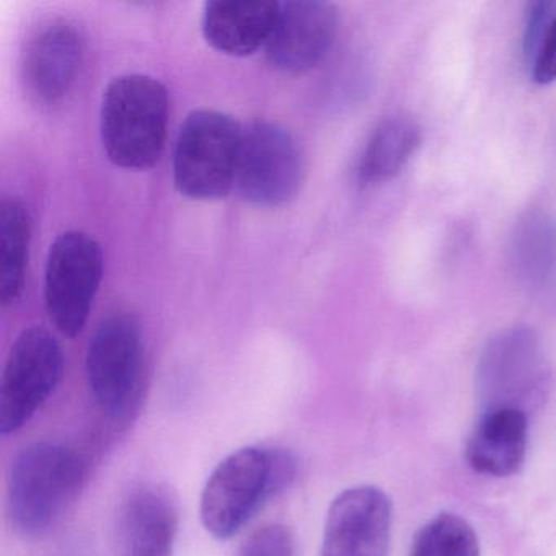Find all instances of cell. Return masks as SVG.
<instances>
[{"label":"cell","mask_w":556,"mask_h":556,"mask_svg":"<svg viewBox=\"0 0 556 556\" xmlns=\"http://www.w3.org/2000/svg\"><path fill=\"white\" fill-rule=\"evenodd\" d=\"M552 366L535 331L513 327L494 334L477 366L481 409L536 412L552 390Z\"/></svg>","instance_id":"obj_5"},{"label":"cell","mask_w":556,"mask_h":556,"mask_svg":"<svg viewBox=\"0 0 556 556\" xmlns=\"http://www.w3.org/2000/svg\"><path fill=\"white\" fill-rule=\"evenodd\" d=\"M392 522V501L380 488H348L328 509L320 556H389Z\"/></svg>","instance_id":"obj_10"},{"label":"cell","mask_w":556,"mask_h":556,"mask_svg":"<svg viewBox=\"0 0 556 556\" xmlns=\"http://www.w3.org/2000/svg\"><path fill=\"white\" fill-rule=\"evenodd\" d=\"M30 216L22 201L4 198L0 204V304L21 301L27 279Z\"/></svg>","instance_id":"obj_18"},{"label":"cell","mask_w":556,"mask_h":556,"mask_svg":"<svg viewBox=\"0 0 556 556\" xmlns=\"http://www.w3.org/2000/svg\"><path fill=\"white\" fill-rule=\"evenodd\" d=\"M556 2H536L527 9L526 25H523V56L527 63L532 60L548 28L549 22L555 17Z\"/></svg>","instance_id":"obj_22"},{"label":"cell","mask_w":556,"mask_h":556,"mask_svg":"<svg viewBox=\"0 0 556 556\" xmlns=\"http://www.w3.org/2000/svg\"><path fill=\"white\" fill-rule=\"evenodd\" d=\"M84 464L70 445L34 442L18 452L8 480L12 526L27 536L47 532L76 500L84 483Z\"/></svg>","instance_id":"obj_3"},{"label":"cell","mask_w":556,"mask_h":556,"mask_svg":"<svg viewBox=\"0 0 556 556\" xmlns=\"http://www.w3.org/2000/svg\"><path fill=\"white\" fill-rule=\"evenodd\" d=\"M64 354L60 341L45 327L18 334L0 380V434L24 428L60 386Z\"/></svg>","instance_id":"obj_8"},{"label":"cell","mask_w":556,"mask_h":556,"mask_svg":"<svg viewBox=\"0 0 556 556\" xmlns=\"http://www.w3.org/2000/svg\"><path fill=\"white\" fill-rule=\"evenodd\" d=\"M278 8L266 0H211L203 11L204 38L227 56H250L268 43Z\"/></svg>","instance_id":"obj_15"},{"label":"cell","mask_w":556,"mask_h":556,"mask_svg":"<svg viewBox=\"0 0 556 556\" xmlns=\"http://www.w3.org/2000/svg\"><path fill=\"white\" fill-rule=\"evenodd\" d=\"M338 28L340 15L330 2H279L275 27L265 47L266 58L281 73H308L330 53Z\"/></svg>","instance_id":"obj_11"},{"label":"cell","mask_w":556,"mask_h":556,"mask_svg":"<svg viewBox=\"0 0 556 556\" xmlns=\"http://www.w3.org/2000/svg\"><path fill=\"white\" fill-rule=\"evenodd\" d=\"M533 83L548 86L556 83V14L549 22L539 48L529 61Z\"/></svg>","instance_id":"obj_21"},{"label":"cell","mask_w":556,"mask_h":556,"mask_svg":"<svg viewBox=\"0 0 556 556\" xmlns=\"http://www.w3.org/2000/svg\"><path fill=\"white\" fill-rule=\"evenodd\" d=\"M304 174V154L288 129L271 122H256L243 129L236 185L247 203L258 207L291 203Z\"/></svg>","instance_id":"obj_9"},{"label":"cell","mask_w":556,"mask_h":556,"mask_svg":"<svg viewBox=\"0 0 556 556\" xmlns=\"http://www.w3.org/2000/svg\"><path fill=\"white\" fill-rule=\"evenodd\" d=\"M298 458L288 448L249 445L227 455L201 494L204 529L217 540L232 539L269 500L291 486Z\"/></svg>","instance_id":"obj_1"},{"label":"cell","mask_w":556,"mask_h":556,"mask_svg":"<svg viewBox=\"0 0 556 556\" xmlns=\"http://www.w3.org/2000/svg\"><path fill=\"white\" fill-rule=\"evenodd\" d=\"M421 146V129L408 116L383 119L364 146L357 164V178L364 185L383 184L395 178Z\"/></svg>","instance_id":"obj_16"},{"label":"cell","mask_w":556,"mask_h":556,"mask_svg":"<svg viewBox=\"0 0 556 556\" xmlns=\"http://www.w3.org/2000/svg\"><path fill=\"white\" fill-rule=\"evenodd\" d=\"M409 556H480V542L467 520L442 513L415 533Z\"/></svg>","instance_id":"obj_19"},{"label":"cell","mask_w":556,"mask_h":556,"mask_svg":"<svg viewBox=\"0 0 556 556\" xmlns=\"http://www.w3.org/2000/svg\"><path fill=\"white\" fill-rule=\"evenodd\" d=\"M180 514L174 494L157 483L132 488L116 516L118 556H174Z\"/></svg>","instance_id":"obj_13"},{"label":"cell","mask_w":556,"mask_h":556,"mask_svg":"<svg viewBox=\"0 0 556 556\" xmlns=\"http://www.w3.org/2000/svg\"><path fill=\"white\" fill-rule=\"evenodd\" d=\"M510 263L523 285L540 288L556 273V219L543 211L526 214L510 240Z\"/></svg>","instance_id":"obj_17"},{"label":"cell","mask_w":556,"mask_h":556,"mask_svg":"<svg viewBox=\"0 0 556 556\" xmlns=\"http://www.w3.org/2000/svg\"><path fill=\"white\" fill-rule=\"evenodd\" d=\"M243 129L217 110H194L187 116L174 151V181L194 201L223 200L236 185Z\"/></svg>","instance_id":"obj_6"},{"label":"cell","mask_w":556,"mask_h":556,"mask_svg":"<svg viewBox=\"0 0 556 556\" xmlns=\"http://www.w3.org/2000/svg\"><path fill=\"white\" fill-rule=\"evenodd\" d=\"M83 31L67 18H54L35 31L24 53V79L38 102H61L76 86L83 70Z\"/></svg>","instance_id":"obj_12"},{"label":"cell","mask_w":556,"mask_h":556,"mask_svg":"<svg viewBox=\"0 0 556 556\" xmlns=\"http://www.w3.org/2000/svg\"><path fill=\"white\" fill-rule=\"evenodd\" d=\"M103 278V252L89 233H61L47 258L45 302L54 327L76 338L86 328Z\"/></svg>","instance_id":"obj_7"},{"label":"cell","mask_w":556,"mask_h":556,"mask_svg":"<svg viewBox=\"0 0 556 556\" xmlns=\"http://www.w3.org/2000/svg\"><path fill=\"white\" fill-rule=\"evenodd\" d=\"M240 556H295L294 535L282 523L260 527L245 540Z\"/></svg>","instance_id":"obj_20"},{"label":"cell","mask_w":556,"mask_h":556,"mask_svg":"<svg viewBox=\"0 0 556 556\" xmlns=\"http://www.w3.org/2000/svg\"><path fill=\"white\" fill-rule=\"evenodd\" d=\"M170 99L161 80L144 74L115 77L105 89L100 135L106 157L126 170H148L161 161Z\"/></svg>","instance_id":"obj_2"},{"label":"cell","mask_w":556,"mask_h":556,"mask_svg":"<svg viewBox=\"0 0 556 556\" xmlns=\"http://www.w3.org/2000/svg\"><path fill=\"white\" fill-rule=\"evenodd\" d=\"M87 380L100 412L112 421L138 415L144 396L148 363L141 325L116 312L103 318L87 348Z\"/></svg>","instance_id":"obj_4"},{"label":"cell","mask_w":556,"mask_h":556,"mask_svg":"<svg viewBox=\"0 0 556 556\" xmlns=\"http://www.w3.org/2000/svg\"><path fill=\"white\" fill-rule=\"evenodd\" d=\"M529 445V416L510 408L481 409L467 444L465 458L477 473L506 478L517 473Z\"/></svg>","instance_id":"obj_14"}]
</instances>
